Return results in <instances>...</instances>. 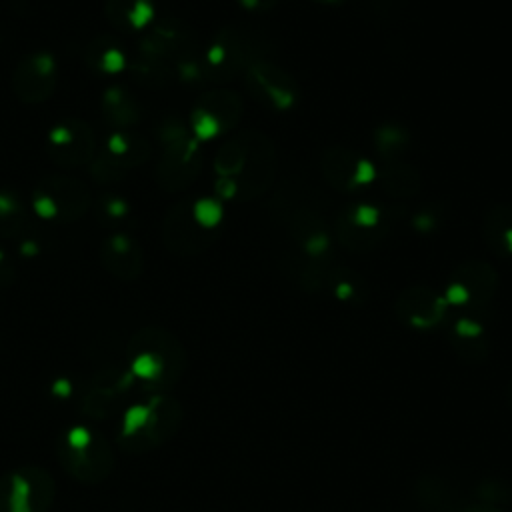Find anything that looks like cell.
Masks as SVG:
<instances>
[{
    "instance_id": "6da1fadb",
    "label": "cell",
    "mask_w": 512,
    "mask_h": 512,
    "mask_svg": "<svg viewBox=\"0 0 512 512\" xmlns=\"http://www.w3.org/2000/svg\"><path fill=\"white\" fill-rule=\"evenodd\" d=\"M128 372L150 396L168 394L184 376L188 354L166 328L146 326L128 340Z\"/></svg>"
},
{
    "instance_id": "7a4b0ae2",
    "label": "cell",
    "mask_w": 512,
    "mask_h": 512,
    "mask_svg": "<svg viewBox=\"0 0 512 512\" xmlns=\"http://www.w3.org/2000/svg\"><path fill=\"white\" fill-rule=\"evenodd\" d=\"M184 422L182 404L168 396L156 394L146 402L132 406L116 432V446L130 454H144L170 442Z\"/></svg>"
},
{
    "instance_id": "3957f363",
    "label": "cell",
    "mask_w": 512,
    "mask_h": 512,
    "mask_svg": "<svg viewBox=\"0 0 512 512\" xmlns=\"http://www.w3.org/2000/svg\"><path fill=\"white\" fill-rule=\"evenodd\" d=\"M56 458L80 484H102L114 472V450L106 436L88 426H72L58 436Z\"/></svg>"
},
{
    "instance_id": "277c9868",
    "label": "cell",
    "mask_w": 512,
    "mask_h": 512,
    "mask_svg": "<svg viewBox=\"0 0 512 512\" xmlns=\"http://www.w3.org/2000/svg\"><path fill=\"white\" fill-rule=\"evenodd\" d=\"M54 500V476L42 466H18L0 478V512H50Z\"/></svg>"
},
{
    "instance_id": "5b68a950",
    "label": "cell",
    "mask_w": 512,
    "mask_h": 512,
    "mask_svg": "<svg viewBox=\"0 0 512 512\" xmlns=\"http://www.w3.org/2000/svg\"><path fill=\"white\" fill-rule=\"evenodd\" d=\"M244 144V166L234 180L238 186V196L242 200L260 198L274 182L276 176V152L266 134L246 132L240 134Z\"/></svg>"
},
{
    "instance_id": "8992f818",
    "label": "cell",
    "mask_w": 512,
    "mask_h": 512,
    "mask_svg": "<svg viewBox=\"0 0 512 512\" xmlns=\"http://www.w3.org/2000/svg\"><path fill=\"white\" fill-rule=\"evenodd\" d=\"M498 288V274L486 262L472 260L460 264L444 292L448 306H472V310L482 308L492 300Z\"/></svg>"
},
{
    "instance_id": "52a82bcc",
    "label": "cell",
    "mask_w": 512,
    "mask_h": 512,
    "mask_svg": "<svg viewBox=\"0 0 512 512\" xmlns=\"http://www.w3.org/2000/svg\"><path fill=\"white\" fill-rule=\"evenodd\" d=\"M136 384L130 372H118V370H102L94 374L80 396V410L90 420H106L110 418L124 394L130 390V386Z\"/></svg>"
},
{
    "instance_id": "ba28073f",
    "label": "cell",
    "mask_w": 512,
    "mask_h": 512,
    "mask_svg": "<svg viewBox=\"0 0 512 512\" xmlns=\"http://www.w3.org/2000/svg\"><path fill=\"white\" fill-rule=\"evenodd\" d=\"M448 302L444 294L428 286H410L402 290L394 302L396 318L416 330H432L446 318Z\"/></svg>"
},
{
    "instance_id": "9c48e42d",
    "label": "cell",
    "mask_w": 512,
    "mask_h": 512,
    "mask_svg": "<svg viewBox=\"0 0 512 512\" xmlns=\"http://www.w3.org/2000/svg\"><path fill=\"white\" fill-rule=\"evenodd\" d=\"M56 76L50 54H28L14 70V92L22 102L40 104L54 92Z\"/></svg>"
},
{
    "instance_id": "30bf717a",
    "label": "cell",
    "mask_w": 512,
    "mask_h": 512,
    "mask_svg": "<svg viewBox=\"0 0 512 512\" xmlns=\"http://www.w3.org/2000/svg\"><path fill=\"white\" fill-rule=\"evenodd\" d=\"M88 194L70 180H50L34 196V210L44 218H78L86 212Z\"/></svg>"
},
{
    "instance_id": "8fae6325",
    "label": "cell",
    "mask_w": 512,
    "mask_h": 512,
    "mask_svg": "<svg viewBox=\"0 0 512 512\" xmlns=\"http://www.w3.org/2000/svg\"><path fill=\"white\" fill-rule=\"evenodd\" d=\"M208 228L200 226L190 204L174 206L164 220V242L176 254H196L210 242Z\"/></svg>"
},
{
    "instance_id": "7c38bea8",
    "label": "cell",
    "mask_w": 512,
    "mask_h": 512,
    "mask_svg": "<svg viewBox=\"0 0 512 512\" xmlns=\"http://www.w3.org/2000/svg\"><path fill=\"white\" fill-rule=\"evenodd\" d=\"M200 170V156L196 144L184 136L170 140L162 164L158 166V182L166 190H182L190 186Z\"/></svg>"
},
{
    "instance_id": "4fadbf2b",
    "label": "cell",
    "mask_w": 512,
    "mask_h": 512,
    "mask_svg": "<svg viewBox=\"0 0 512 512\" xmlns=\"http://www.w3.org/2000/svg\"><path fill=\"white\" fill-rule=\"evenodd\" d=\"M92 150L94 136L84 122H66L50 132V156L58 164H84Z\"/></svg>"
},
{
    "instance_id": "5bb4252c",
    "label": "cell",
    "mask_w": 512,
    "mask_h": 512,
    "mask_svg": "<svg viewBox=\"0 0 512 512\" xmlns=\"http://www.w3.org/2000/svg\"><path fill=\"white\" fill-rule=\"evenodd\" d=\"M248 78L252 86L262 94V98L274 108H290L298 98L296 82L270 62L258 60L248 66Z\"/></svg>"
},
{
    "instance_id": "9a60e30c",
    "label": "cell",
    "mask_w": 512,
    "mask_h": 512,
    "mask_svg": "<svg viewBox=\"0 0 512 512\" xmlns=\"http://www.w3.org/2000/svg\"><path fill=\"white\" fill-rule=\"evenodd\" d=\"M100 258L106 270L120 280H134L142 272V252L128 236H112L104 244Z\"/></svg>"
},
{
    "instance_id": "2e32d148",
    "label": "cell",
    "mask_w": 512,
    "mask_h": 512,
    "mask_svg": "<svg viewBox=\"0 0 512 512\" xmlns=\"http://www.w3.org/2000/svg\"><path fill=\"white\" fill-rule=\"evenodd\" d=\"M452 346L466 362H480L488 356V340L484 324L476 316H460L452 324Z\"/></svg>"
},
{
    "instance_id": "e0dca14e",
    "label": "cell",
    "mask_w": 512,
    "mask_h": 512,
    "mask_svg": "<svg viewBox=\"0 0 512 512\" xmlns=\"http://www.w3.org/2000/svg\"><path fill=\"white\" fill-rule=\"evenodd\" d=\"M360 158L348 148L332 146L322 154V172L328 184L338 192H348L356 188V168Z\"/></svg>"
},
{
    "instance_id": "ac0fdd59",
    "label": "cell",
    "mask_w": 512,
    "mask_h": 512,
    "mask_svg": "<svg viewBox=\"0 0 512 512\" xmlns=\"http://www.w3.org/2000/svg\"><path fill=\"white\" fill-rule=\"evenodd\" d=\"M196 108L210 114L216 120V124L220 126V130H226L238 122V118L242 114V100L236 92L218 88V90L204 92L202 98L198 100Z\"/></svg>"
},
{
    "instance_id": "d6986e66",
    "label": "cell",
    "mask_w": 512,
    "mask_h": 512,
    "mask_svg": "<svg viewBox=\"0 0 512 512\" xmlns=\"http://www.w3.org/2000/svg\"><path fill=\"white\" fill-rule=\"evenodd\" d=\"M108 14L114 24L122 30L142 28L152 18V2L150 0H110Z\"/></svg>"
},
{
    "instance_id": "ffe728a7",
    "label": "cell",
    "mask_w": 512,
    "mask_h": 512,
    "mask_svg": "<svg viewBox=\"0 0 512 512\" xmlns=\"http://www.w3.org/2000/svg\"><path fill=\"white\" fill-rule=\"evenodd\" d=\"M380 186L394 198H408L418 192L420 176L412 166L390 164L380 174Z\"/></svg>"
},
{
    "instance_id": "44dd1931",
    "label": "cell",
    "mask_w": 512,
    "mask_h": 512,
    "mask_svg": "<svg viewBox=\"0 0 512 512\" xmlns=\"http://www.w3.org/2000/svg\"><path fill=\"white\" fill-rule=\"evenodd\" d=\"M244 144L240 140V136L228 140L216 154V160H214V168L216 172L222 176V178H232L236 180L242 166H244Z\"/></svg>"
},
{
    "instance_id": "7402d4cb",
    "label": "cell",
    "mask_w": 512,
    "mask_h": 512,
    "mask_svg": "<svg viewBox=\"0 0 512 512\" xmlns=\"http://www.w3.org/2000/svg\"><path fill=\"white\" fill-rule=\"evenodd\" d=\"M104 110H106L108 118H112L116 124H128V122H134V118H136L134 104H132L130 98H128L122 90H118V88H114V90H110V92L106 94V98H104ZM112 120H110V122H112Z\"/></svg>"
},
{
    "instance_id": "603a6c76",
    "label": "cell",
    "mask_w": 512,
    "mask_h": 512,
    "mask_svg": "<svg viewBox=\"0 0 512 512\" xmlns=\"http://www.w3.org/2000/svg\"><path fill=\"white\" fill-rule=\"evenodd\" d=\"M192 214L200 226L212 230L222 218V206L212 198H202L196 204H192Z\"/></svg>"
},
{
    "instance_id": "cb8c5ba5",
    "label": "cell",
    "mask_w": 512,
    "mask_h": 512,
    "mask_svg": "<svg viewBox=\"0 0 512 512\" xmlns=\"http://www.w3.org/2000/svg\"><path fill=\"white\" fill-rule=\"evenodd\" d=\"M378 220H380L378 208H374L370 204H360L348 214V222L358 228H374L378 224Z\"/></svg>"
},
{
    "instance_id": "d4e9b609",
    "label": "cell",
    "mask_w": 512,
    "mask_h": 512,
    "mask_svg": "<svg viewBox=\"0 0 512 512\" xmlns=\"http://www.w3.org/2000/svg\"><path fill=\"white\" fill-rule=\"evenodd\" d=\"M404 140H406V136L402 132H398V128H394V126L382 128L376 136V142H378L380 150H384V152L386 150H396Z\"/></svg>"
},
{
    "instance_id": "484cf974",
    "label": "cell",
    "mask_w": 512,
    "mask_h": 512,
    "mask_svg": "<svg viewBox=\"0 0 512 512\" xmlns=\"http://www.w3.org/2000/svg\"><path fill=\"white\" fill-rule=\"evenodd\" d=\"M244 8H250V10H270L276 6L278 0H240Z\"/></svg>"
},
{
    "instance_id": "4316f807",
    "label": "cell",
    "mask_w": 512,
    "mask_h": 512,
    "mask_svg": "<svg viewBox=\"0 0 512 512\" xmlns=\"http://www.w3.org/2000/svg\"><path fill=\"white\" fill-rule=\"evenodd\" d=\"M504 402H506L508 410L512 412V378H510V382H508L506 388H504Z\"/></svg>"
},
{
    "instance_id": "83f0119b",
    "label": "cell",
    "mask_w": 512,
    "mask_h": 512,
    "mask_svg": "<svg viewBox=\"0 0 512 512\" xmlns=\"http://www.w3.org/2000/svg\"><path fill=\"white\" fill-rule=\"evenodd\" d=\"M476 512H492V510H476Z\"/></svg>"
},
{
    "instance_id": "f1b7e54d",
    "label": "cell",
    "mask_w": 512,
    "mask_h": 512,
    "mask_svg": "<svg viewBox=\"0 0 512 512\" xmlns=\"http://www.w3.org/2000/svg\"><path fill=\"white\" fill-rule=\"evenodd\" d=\"M318 2H330V0H318Z\"/></svg>"
}]
</instances>
